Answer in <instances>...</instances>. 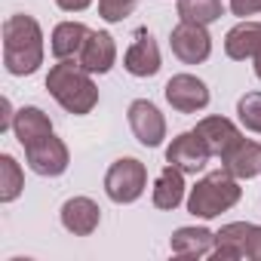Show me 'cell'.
Masks as SVG:
<instances>
[{
  "mask_svg": "<svg viewBox=\"0 0 261 261\" xmlns=\"http://www.w3.org/2000/svg\"><path fill=\"white\" fill-rule=\"evenodd\" d=\"M86 37H89V28L83 22H59L49 37V49L56 59H74V56H80Z\"/></svg>",
  "mask_w": 261,
  "mask_h": 261,
  "instance_id": "cell-19",
  "label": "cell"
},
{
  "mask_svg": "<svg viewBox=\"0 0 261 261\" xmlns=\"http://www.w3.org/2000/svg\"><path fill=\"white\" fill-rule=\"evenodd\" d=\"M59 4V10H65V13H83L92 0H56Z\"/></svg>",
  "mask_w": 261,
  "mask_h": 261,
  "instance_id": "cell-28",
  "label": "cell"
},
{
  "mask_svg": "<svg viewBox=\"0 0 261 261\" xmlns=\"http://www.w3.org/2000/svg\"><path fill=\"white\" fill-rule=\"evenodd\" d=\"M4 65L16 77H28L43 65V31L34 16L16 13L4 22Z\"/></svg>",
  "mask_w": 261,
  "mask_h": 261,
  "instance_id": "cell-1",
  "label": "cell"
},
{
  "mask_svg": "<svg viewBox=\"0 0 261 261\" xmlns=\"http://www.w3.org/2000/svg\"><path fill=\"white\" fill-rule=\"evenodd\" d=\"M139 0H98V16L105 22H123L129 13L136 10Z\"/></svg>",
  "mask_w": 261,
  "mask_h": 261,
  "instance_id": "cell-24",
  "label": "cell"
},
{
  "mask_svg": "<svg viewBox=\"0 0 261 261\" xmlns=\"http://www.w3.org/2000/svg\"><path fill=\"white\" fill-rule=\"evenodd\" d=\"M25 160H28L31 172H37V175H43V178L62 175V172L68 169V163H71L65 142L56 139V136H43V139L31 142V145L25 148Z\"/></svg>",
  "mask_w": 261,
  "mask_h": 261,
  "instance_id": "cell-6",
  "label": "cell"
},
{
  "mask_svg": "<svg viewBox=\"0 0 261 261\" xmlns=\"http://www.w3.org/2000/svg\"><path fill=\"white\" fill-rule=\"evenodd\" d=\"M13 133H16L19 145L28 148L31 142H37V139H43V136H53V120H49L40 108L28 105V108H19V111H16Z\"/></svg>",
  "mask_w": 261,
  "mask_h": 261,
  "instance_id": "cell-18",
  "label": "cell"
},
{
  "mask_svg": "<svg viewBox=\"0 0 261 261\" xmlns=\"http://www.w3.org/2000/svg\"><path fill=\"white\" fill-rule=\"evenodd\" d=\"M77 62L89 71V74H108L117 62V43L108 31H89Z\"/></svg>",
  "mask_w": 261,
  "mask_h": 261,
  "instance_id": "cell-12",
  "label": "cell"
},
{
  "mask_svg": "<svg viewBox=\"0 0 261 261\" xmlns=\"http://www.w3.org/2000/svg\"><path fill=\"white\" fill-rule=\"evenodd\" d=\"M166 101L178 114H197V111H203L209 105V89L194 74H175L166 83Z\"/></svg>",
  "mask_w": 261,
  "mask_h": 261,
  "instance_id": "cell-10",
  "label": "cell"
},
{
  "mask_svg": "<svg viewBox=\"0 0 261 261\" xmlns=\"http://www.w3.org/2000/svg\"><path fill=\"white\" fill-rule=\"evenodd\" d=\"M221 163H224V169H227L233 178H255V175L261 172V145L240 139V142L221 157Z\"/></svg>",
  "mask_w": 261,
  "mask_h": 261,
  "instance_id": "cell-17",
  "label": "cell"
},
{
  "mask_svg": "<svg viewBox=\"0 0 261 261\" xmlns=\"http://www.w3.org/2000/svg\"><path fill=\"white\" fill-rule=\"evenodd\" d=\"M129 129H133V136L145 148H157L166 139V120H163L160 108L148 98H139L129 105Z\"/></svg>",
  "mask_w": 261,
  "mask_h": 261,
  "instance_id": "cell-7",
  "label": "cell"
},
{
  "mask_svg": "<svg viewBox=\"0 0 261 261\" xmlns=\"http://www.w3.org/2000/svg\"><path fill=\"white\" fill-rule=\"evenodd\" d=\"M154 206L157 209H175V206H181V200H185V172L178 169V166H163L160 169V175H157V181H154Z\"/></svg>",
  "mask_w": 261,
  "mask_h": 261,
  "instance_id": "cell-20",
  "label": "cell"
},
{
  "mask_svg": "<svg viewBox=\"0 0 261 261\" xmlns=\"http://www.w3.org/2000/svg\"><path fill=\"white\" fill-rule=\"evenodd\" d=\"M246 258H252V261H261V224H252L249 246H246Z\"/></svg>",
  "mask_w": 261,
  "mask_h": 261,
  "instance_id": "cell-26",
  "label": "cell"
},
{
  "mask_svg": "<svg viewBox=\"0 0 261 261\" xmlns=\"http://www.w3.org/2000/svg\"><path fill=\"white\" fill-rule=\"evenodd\" d=\"M46 89L68 114H77V117L89 114L98 105V86L92 74L80 62H71V59H59V65L49 68Z\"/></svg>",
  "mask_w": 261,
  "mask_h": 261,
  "instance_id": "cell-2",
  "label": "cell"
},
{
  "mask_svg": "<svg viewBox=\"0 0 261 261\" xmlns=\"http://www.w3.org/2000/svg\"><path fill=\"white\" fill-rule=\"evenodd\" d=\"M237 114H240V123L249 129V133L261 136V92H246L237 101Z\"/></svg>",
  "mask_w": 261,
  "mask_h": 261,
  "instance_id": "cell-23",
  "label": "cell"
},
{
  "mask_svg": "<svg viewBox=\"0 0 261 261\" xmlns=\"http://www.w3.org/2000/svg\"><path fill=\"white\" fill-rule=\"evenodd\" d=\"M148 188V169L142 160L136 157H123L117 163H111L108 175H105V194L114 203H136Z\"/></svg>",
  "mask_w": 261,
  "mask_h": 261,
  "instance_id": "cell-4",
  "label": "cell"
},
{
  "mask_svg": "<svg viewBox=\"0 0 261 261\" xmlns=\"http://www.w3.org/2000/svg\"><path fill=\"white\" fill-rule=\"evenodd\" d=\"M230 13L240 19L255 16V13H261V0H230Z\"/></svg>",
  "mask_w": 261,
  "mask_h": 261,
  "instance_id": "cell-25",
  "label": "cell"
},
{
  "mask_svg": "<svg viewBox=\"0 0 261 261\" xmlns=\"http://www.w3.org/2000/svg\"><path fill=\"white\" fill-rule=\"evenodd\" d=\"M169 249L178 258H206L215 249V233L206 227H178L169 240Z\"/></svg>",
  "mask_w": 261,
  "mask_h": 261,
  "instance_id": "cell-16",
  "label": "cell"
},
{
  "mask_svg": "<svg viewBox=\"0 0 261 261\" xmlns=\"http://www.w3.org/2000/svg\"><path fill=\"white\" fill-rule=\"evenodd\" d=\"M194 133L206 142V148H209L212 157H224V154L243 139V136H240V129H237L227 117H203V120L197 123Z\"/></svg>",
  "mask_w": 261,
  "mask_h": 261,
  "instance_id": "cell-14",
  "label": "cell"
},
{
  "mask_svg": "<svg viewBox=\"0 0 261 261\" xmlns=\"http://www.w3.org/2000/svg\"><path fill=\"white\" fill-rule=\"evenodd\" d=\"M0 133H7V129H13V123H16V111H13V101L10 98H4L0 101Z\"/></svg>",
  "mask_w": 261,
  "mask_h": 261,
  "instance_id": "cell-27",
  "label": "cell"
},
{
  "mask_svg": "<svg viewBox=\"0 0 261 261\" xmlns=\"http://www.w3.org/2000/svg\"><path fill=\"white\" fill-rule=\"evenodd\" d=\"M169 46L175 53V59H181L185 65H200L209 59L212 53V37L206 31V25L197 22H178L169 34Z\"/></svg>",
  "mask_w": 261,
  "mask_h": 261,
  "instance_id": "cell-5",
  "label": "cell"
},
{
  "mask_svg": "<svg viewBox=\"0 0 261 261\" xmlns=\"http://www.w3.org/2000/svg\"><path fill=\"white\" fill-rule=\"evenodd\" d=\"M224 53L233 62H255V77L261 80V22H240L224 37Z\"/></svg>",
  "mask_w": 261,
  "mask_h": 261,
  "instance_id": "cell-8",
  "label": "cell"
},
{
  "mask_svg": "<svg viewBox=\"0 0 261 261\" xmlns=\"http://www.w3.org/2000/svg\"><path fill=\"white\" fill-rule=\"evenodd\" d=\"M25 188V175H22V166L16 163L13 154H4L0 157V203H13Z\"/></svg>",
  "mask_w": 261,
  "mask_h": 261,
  "instance_id": "cell-22",
  "label": "cell"
},
{
  "mask_svg": "<svg viewBox=\"0 0 261 261\" xmlns=\"http://www.w3.org/2000/svg\"><path fill=\"white\" fill-rule=\"evenodd\" d=\"M224 13L221 0H178V19L181 22H197V25H212Z\"/></svg>",
  "mask_w": 261,
  "mask_h": 261,
  "instance_id": "cell-21",
  "label": "cell"
},
{
  "mask_svg": "<svg viewBox=\"0 0 261 261\" xmlns=\"http://www.w3.org/2000/svg\"><path fill=\"white\" fill-rule=\"evenodd\" d=\"M209 148H206V142L194 133H181V136H175L172 139V145L166 148V163H172V166H178L185 175H197L206 163H209Z\"/></svg>",
  "mask_w": 261,
  "mask_h": 261,
  "instance_id": "cell-9",
  "label": "cell"
},
{
  "mask_svg": "<svg viewBox=\"0 0 261 261\" xmlns=\"http://www.w3.org/2000/svg\"><path fill=\"white\" fill-rule=\"evenodd\" d=\"M98 221H101V209H98L95 200H89V197H71V200H65V206H62V224H65L68 233L89 237L98 227Z\"/></svg>",
  "mask_w": 261,
  "mask_h": 261,
  "instance_id": "cell-13",
  "label": "cell"
},
{
  "mask_svg": "<svg viewBox=\"0 0 261 261\" xmlns=\"http://www.w3.org/2000/svg\"><path fill=\"white\" fill-rule=\"evenodd\" d=\"M123 65H126V71L133 77H154L160 71V46H157V40L145 28L136 31V40H133V46L126 49Z\"/></svg>",
  "mask_w": 261,
  "mask_h": 261,
  "instance_id": "cell-11",
  "label": "cell"
},
{
  "mask_svg": "<svg viewBox=\"0 0 261 261\" xmlns=\"http://www.w3.org/2000/svg\"><path fill=\"white\" fill-rule=\"evenodd\" d=\"M249 233H252L249 221H230V224H224L215 233V249H212L209 258H215V261H240V258H246Z\"/></svg>",
  "mask_w": 261,
  "mask_h": 261,
  "instance_id": "cell-15",
  "label": "cell"
},
{
  "mask_svg": "<svg viewBox=\"0 0 261 261\" xmlns=\"http://www.w3.org/2000/svg\"><path fill=\"white\" fill-rule=\"evenodd\" d=\"M243 197L240 181L221 166L215 172H206L188 194V212L197 218H215L221 212H227L230 206H237Z\"/></svg>",
  "mask_w": 261,
  "mask_h": 261,
  "instance_id": "cell-3",
  "label": "cell"
}]
</instances>
